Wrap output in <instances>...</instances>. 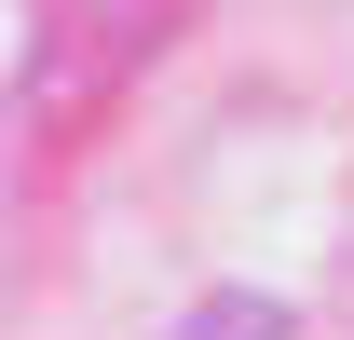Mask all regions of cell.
Instances as JSON below:
<instances>
[{"label": "cell", "mask_w": 354, "mask_h": 340, "mask_svg": "<svg viewBox=\"0 0 354 340\" xmlns=\"http://www.w3.org/2000/svg\"><path fill=\"white\" fill-rule=\"evenodd\" d=\"M177 340H300V327H286V299L218 286V299H191V313H177Z\"/></svg>", "instance_id": "obj_1"}]
</instances>
